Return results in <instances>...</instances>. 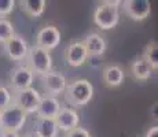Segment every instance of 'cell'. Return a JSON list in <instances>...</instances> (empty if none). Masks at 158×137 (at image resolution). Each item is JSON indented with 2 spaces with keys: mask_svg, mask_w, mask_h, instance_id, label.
Here are the masks:
<instances>
[{
  "mask_svg": "<svg viewBox=\"0 0 158 137\" xmlns=\"http://www.w3.org/2000/svg\"><path fill=\"white\" fill-rule=\"evenodd\" d=\"M95 89L92 82L87 78H76L68 82V87L65 91V99L73 107H84L92 100Z\"/></svg>",
  "mask_w": 158,
  "mask_h": 137,
  "instance_id": "cell-1",
  "label": "cell"
},
{
  "mask_svg": "<svg viewBox=\"0 0 158 137\" xmlns=\"http://www.w3.org/2000/svg\"><path fill=\"white\" fill-rule=\"evenodd\" d=\"M121 2H102L94 11V23L102 30H111L120 22Z\"/></svg>",
  "mask_w": 158,
  "mask_h": 137,
  "instance_id": "cell-2",
  "label": "cell"
},
{
  "mask_svg": "<svg viewBox=\"0 0 158 137\" xmlns=\"http://www.w3.org/2000/svg\"><path fill=\"white\" fill-rule=\"evenodd\" d=\"M26 122H28V114L14 103L0 111V132L21 133Z\"/></svg>",
  "mask_w": 158,
  "mask_h": 137,
  "instance_id": "cell-3",
  "label": "cell"
},
{
  "mask_svg": "<svg viewBox=\"0 0 158 137\" xmlns=\"http://www.w3.org/2000/svg\"><path fill=\"white\" fill-rule=\"evenodd\" d=\"M52 55L50 51H45L37 45L29 47V52L26 56V66L32 70L33 74L44 75L45 73L52 70Z\"/></svg>",
  "mask_w": 158,
  "mask_h": 137,
  "instance_id": "cell-4",
  "label": "cell"
},
{
  "mask_svg": "<svg viewBox=\"0 0 158 137\" xmlns=\"http://www.w3.org/2000/svg\"><path fill=\"white\" fill-rule=\"evenodd\" d=\"M41 93L39 92L36 88L30 87L28 89L19 91V92H14L13 93V103L17 104L21 110L26 112L28 115H36V111L39 108L41 100Z\"/></svg>",
  "mask_w": 158,
  "mask_h": 137,
  "instance_id": "cell-5",
  "label": "cell"
},
{
  "mask_svg": "<svg viewBox=\"0 0 158 137\" xmlns=\"http://www.w3.org/2000/svg\"><path fill=\"white\" fill-rule=\"evenodd\" d=\"M41 84L45 91V95L59 97L65 93L66 87H68V80L62 73L51 70V71L45 73L44 75H41Z\"/></svg>",
  "mask_w": 158,
  "mask_h": 137,
  "instance_id": "cell-6",
  "label": "cell"
},
{
  "mask_svg": "<svg viewBox=\"0 0 158 137\" xmlns=\"http://www.w3.org/2000/svg\"><path fill=\"white\" fill-rule=\"evenodd\" d=\"M60 40H62V33L59 27H56L55 25H45L37 32L35 45L51 52L60 44Z\"/></svg>",
  "mask_w": 158,
  "mask_h": 137,
  "instance_id": "cell-7",
  "label": "cell"
},
{
  "mask_svg": "<svg viewBox=\"0 0 158 137\" xmlns=\"http://www.w3.org/2000/svg\"><path fill=\"white\" fill-rule=\"evenodd\" d=\"M121 6L124 13L136 22L147 19L151 14V3L148 0H125L121 2Z\"/></svg>",
  "mask_w": 158,
  "mask_h": 137,
  "instance_id": "cell-8",
  "label": "cell"
},
{
  "mask_svg": "<svg viewBox=\"0 0 158 137\" xmlns=\"http://www.w3.org/2000/svg\"><path fill=\"white\" fill-rule=\"evenodd\" d=\"M33 81H35V74L26 65L14 67L10 74V85L14 92H19L33 87Z\"/></svg>",
  "mask_w": 158,
  "mask_h": 137,
  "instance_id": "cell-9",
  "label": "cell"
},
{
  "mask_svg": "<svg viewBox=\"0 0 158 137\" xmlns=\"http://www.w3.org/2000/svg\"><path fill=\"white\" fill-rule=\"evenodd\" d=\"M3 48H4V52L7 54V56L14 62L26 60V56H28L29 52L28 41H26L25 37H22L19 34H15L13 38H10L7 42H4Z\"/></svg>",
  "mask_w": 158,
  "mask_h": 137,
  "instance_id": "cell-10",
  "label": "cell"
},
{
  "mask_svg": "<svg viewBox=\"0 0 158 137\" xmlns=\"http://www.w3.org/2000/svg\"><path fill=\"white\" fill-rule=\"evenodd\" d=\"M55 123L58 126L59 133H69L70 130L76 129L77 126H80V114L77 112V110L65 106L59 110L58 115L55 117Z\"/></svg>",
  "mask_w": 158,
  "mask_h": 137,
  "instance_id": "cell-11",
  "label": "cell"
},
{
  "mask_svg": "<svg viewBox=\"0 0 158 137\" xmlns=\"http://www.w3.org/2000/svg\"><path fill=\"white\" fill-rule=\"evenodd\" d=\"M88 52L84 47L83 41H73L66 47L65 59L70 67H81L87 63Z\"/></svg>",
  "mask_w": 158,
  "mask_h": 137,
  "instance_id": "cell-12",
  "label": "cell"
},
{
  "mask_svg": "<svg viewBox=\"0 0 158 137\" xmlns=\"http://www.w3.org/2000/svg\"><path fill=\"white\" fill-rule=\"evenodd\" d=\"M60 108H62V103H60L59 97L43 95L40 100V104H39V108L36 111V118L55 119Z\"/></svg>",
  "mask_w": 158,
  "mask_h": 137,
  "instance_id": "cell-13",
  "label": "cell"
},
{
  "mask_svg": "<svg viewBox=\"0 0 158 137\" xmlns=\"http://www.w3.org/2000/svg\"><path fill=\"white\" fill-rule=\"evenodd\" d=\"M102 77L109 88H118L125 80V71L120 65H107L103 69Z\"/></svg>",
  "mask_w": 158,
  "mask_h": 137,
  "instance_id": "cell-14",
  "label": "cell"
},
{
  "mask_svg": "<svg viewBox=\"0 0 158 137\" xmlns=\"http://www.w3.org/2000/svg\"><path fill=\"white\" fill-rule=\"evenodd\" d=\"M83 44L88 55H95V56H103V54L106 52V48H107L105 37L99 33H89L83 40Z\"/></svg>",
  "mask_w": 158,
  "mask_h": 137,
  "instance_id": "cell-15",
  "label": "cell"
},
{
  "mask_svg": "<svg viewBox=\"0 0 158 137\" xmlns=\"http://www.w3.org/2000/svg\"><path fill=\"white\" fill-rule=\"evenodd\" d=\"M32 132L39 137H58L59 130L55 123V119H45V118H36L33 122Z\"/></svg>",
  "mask_w": 158,
  "mask_h": 137,
  "instance_id": "cell-16",
  "label": "cell"
},
{
  "mask_svg": "<svg viewBox=\"0 0 158 137\" xmlns=\"http://www.w3.org/2000/svg\"><path fill=\"white\" fill-rule=\"evenodd\" d=\"M153 71L154 70L150 67V65L146 62L143 58H138L131 65V73H132L133 78L138 81H147L153 75Z\"/></svg>",
  "mask_w": 158,
  "mask_h": 137,
  "instance_id": "cell-17",
  "label": "cell"
},
{
  "mask_svg": "<svg viewBox=\"0 0 158 137\" xmlns=\"http://www.w3.org/2000/svg\"><path fill=\"white\" fill-rule=\"evenodd\" d=\"M21 8L30 18H39L44 14L47 2L45 0H22L19 2Z\"/></svg>",
  "mask_w": 158,
  "mask_h": 137,
  "instance_id": "cell-18",
  "label": "cell"
},
{
  "mask_svg": "<svg viewBox=\"0 0 158 137\" xmlns=\"http://www.w3.org/2000/svg\"><path fill=\"white\" fill-rule=\"evenodd\" d=\"M142 58L150 65V67L153 70L158 69V45L156 41H150L146 45L143 56Z\"/></svg>",
  "mask_w": 158,
  "mask_h": 137,
  "instance_id": "cell-19",
  "label": "cell"
},
{
  "mask_svg": "<svg viewBox=\"0 0 158 137\" xmlns=\"http://www.w3.org/2000/svg\"><path fill=\"white\" fill-rule=\"evenodd\" d=\"M17 34L14 29V25L7 18H0V44L7 42L10 38H13Z\"/></svg>",
  "mask_w": 158,
  "mask_h": 137,
  "instance_id": "cell-20",
  "label": "cell"
},
{
  "mask_svg": "<svg viewBox=\"0 0 158 137\" xmlns=\"http://www.w3.org/2000/svg\"><path fill=\"white\" fill-rule=\"evenodd\" d=\"M13 103V92L10 88L0 85V111Z\"/></svg>",
  "mask_w": 158,
  "mask_h": 137,
  "instance_id": "cell-21",
  "label": "cell"
},
{
  "mask_svg": "<svg viewBox=\"0 0 158 137\" xmlns=\"http://www.w3.org/2000/svg\"><path fill=\"white\" fill-rule=\"evenodd\" d=\"M15 4V0H0V18H6L13 14Z\"/></svg>",
  "mask_w": 158,
  "mask_h": 137,
  "instance_id": "cell-22",
  "label": "cell"
},
{
  "mask_svg": "<svg viewBox=\"0 0 158 137\" xmlns=\"http://www.w3.org/2000/svg\"><path fill=\"white\" fill-rule=\"evenodd\" d=\"M65 137H92L91 132L84 126H77L76 129L70 130L69 133H66Z\"/></svg>",
  "mask_w": 158,
  "mask_h": 137,
  "instance_id": "cell-23",
  "label": "cell"
},
{
  "mask_svg": "<svg viewBox=\"0 0 158 137\" xmlns=\"http://www.w3.org/2000/svg\"><path fill=\"white\" fill-rule=\"evenodd\" d=\"M87 63L89 65V67L92 69H99L102 66V56H95V55H88Z\"/></svg>",
  "mask_w": 158,
  "mask_h": 137,
  "instance_id": "cell-24",
  "label": "cell"
},
{
  "mask_svg": "<svg viewBox=\"0 0 158 137\" xmlns=\"http://www.w3.org/2000/svg\"><path fill=\"white\" fill-rule=\"evenodd\" d=\"M144 137H158V126H151L150 129L146 132Z\"/></svg>",
  "mask_w": 158,
  "mask_h": 137,
  "instance_id": "cell-25",
  "label": "cell"
},
{
  "mask_svg": "<svg viewBox=\"0 0 158 137\" xmlns=\"http://www.w3.org/2000/svg\"><path fill=\"white\" fill-rule=\"evenodd\" d=\"M0 137H22L21 133H11V132H0Z\"/></svg>",
  "mask_w": 158,
  "mask_h": 137,
  "instance_id": "cell-26",
  "label": "cell"
},
{
  "mask_svg": "<svg viewBox=\"0 0 158 137\" xmlns=\"http://www.w3.org/2000/svg\"><path fill=\"white\" fill-rule=\"evenodd\" d=\"M22 137H39V136H36L35 133L32 132V130H30V132H28V133H25V135H23Z\"/></svg>",
  "mask_w": 158,
  "mask_h": 137,
  "instance_id": "cell-27",
  "label": "cell"
},
{
  "mask_svg": "<svg viewBox=\"0 0 158 137\" xmlns=\"http://www.w3.org/2000/svg\"><path fill=\"white\" fill-rule=\"evenodd\" d=\"M151 111H153V117H157V103L153 106V110H151Z\"/></svg>",
  "mask_w": 158,
  "mask_h": 137,
  "instance_id": "cell-28",
  "label": "cell"
}]
</instances>
